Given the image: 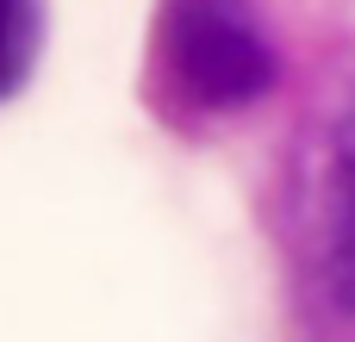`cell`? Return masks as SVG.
I'll use <instances>...</instances> for the list:
<instances>
[{
  "label": "cell",
  "mask_w": 355,
  "mask_h": 342,
  "mask_svg": "<svg viewBox=\"0 0 355 342\" xmlns=\"http://www.w3.org/2000/svg\"><path fill=\"white\" fill-rule=\"evenodd\" d=\"M162 69L193 106L231 112L275 87V44L250 0H168Z\"/></svg>",
  "instance_id": "cell-2"
},
{
  "label": "cell",
  "mask_w": 355,
  "mask_h": 342,
  "mask_svg": "<svg viewBox=\"0 0 355 342\" xmlns=\"http://www.w3.org/2000/svg\"><path fill=\"white\" fill-rule=\"evenodd\" d=\"M300 318L312 342H355V81L312 131L293 199Z\"/></svg>",
  "instance_id": "cell-1"
},
{
  "label": "cell",
  "mask_w": 355,
  "mask_h": 342,
  "mask_svg": "<svg viewBox=\"0 0 355 342\" xmlns=\"http://www.w3.org/2000/svg\"><path fill=\"white\" fill-rule=\"evenodd\" d=\"M31 56V0H0V93L19 87Z\"/></svg>",
  "instance_id": "cell-3"
}]
</instances>
